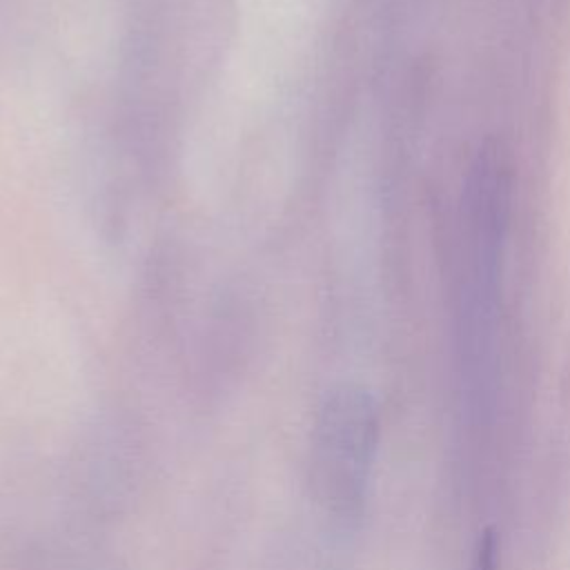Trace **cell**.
Wrapping results in <instances>:
<instances>
[{
	"mask_svg": "<svg viewBox=\"0 0 570 570\" xmlns=\"http://www.w3.org/2000/svg\"><path fill=\"white\" fill-rule=\"evenodd\" d=\"M381 439L374 396L358 385L332 387L314 416L307 476L314 501L336 519L361 514Z\"/></svg>",
	"mask_w": 570,
	"mask_h": 570,
	"instance_id": "cell-1",
	"label": "cell"
},
{
	"mask_svg": "<svg viewBox=\"0 0 570 570\" xmlns=\"http://www.w3.org/2000/svg\"><path fill=\"white\" fill-rule=\"evenodd\" d=\"M470 570H501V559H499V541L494 532L485 530L474 546Z\"/></svg>",
	"mask_w": 570,
	"mask_h": 570,
	"instance_id": "cell-2",
	"label": "cell"
}]
</instances>
